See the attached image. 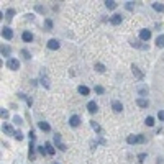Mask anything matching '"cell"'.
<instances>
[{"label":"cell","mask_w":164,"mask_h":164,"mask_svg":"<svg viewBox=\"0 0 164 164\" xmlns=\"http://www.w3.org/2000/svg\"><path fill=\"white\" fill-rule=\"evenodd\" d=\"M158 118H159L161 122H164V110H159V112H158Z\"/></svg>","instance_id":"cell-34"},{"label":"cell","mask_w":164,"mask_h":164,"mask_svg":"<svg viewBox=\"0 0 164 164\" xmlns=\"http://www.w3.org/2000/svg\"><path fill=\"white\" fill-rule=\"evenodd\" d=\"M38 127H40L43 131H49V130H51V127H49L46 122H40V123H38Z\"/></svg>","instance_id":"cell-22"},{"label":"cell","mask_w":164,"mask_h":164,"mask_svg":"<svg viewBox=\"0 0 164 164\" xmlns=\"http://www.w3.org/2000/svg\"><path fill=\"white\" fill-rule=\"evenodd\" d=\"M54 143H56V146L59 148L61 151H66V149H67V146H66V144L61 141V135H59V133H56V135H54Z\"/></svg>","instance_id":"cell-3"},{"label":"cell","mask_w":164,"mask_h":164,"mask_svg":"<svg viewBox=\"0 0 164 164\" xmlns=\"http://www.w3.org/2000/svg\"><path fill=\"white\" fill-rule=\"evenodd\" d=\"M7 67L10 71H18V69H20V61H18V59H8V61H7Z\"/></svg>","instance_id":"cell-2"},{"label":"cell","mask_w":164,"mask_h":164,"mask_svg":"<svg viewBox=\"0 0 164 164\" xmlns=\"http://www.w3.org/2000/svg\"><path fill=\"white\" fill-rule=\"evenodd\" d=\"M90 127H92V130H94L95 133H97V135H102V133H103L102 127H100V125H98L97 122H94V120H92V122H90Z\"/></svg>","instance_id":"cell-9"},{"label":"cell","mask_w":164,"mask_h":164,"mask_svg":"<svg viewBox=\"0 0 164 164\" xmlns=\"http://www.w3.org/2000/svg\"><path fill=\"white\" fill-rule=\"evenodd\" d=\"M131 72H133V76H135L138 81H143V77H144V74L139 71V67H136L135 64H131Z\"/></svg>","instance_id":"cell-4"},{"label":"cell","mask_w":164,"mask_h":164,"mask_svg":"<svg viewBox=\"0 0 164 164\" xmlns=\"http://www.w3.org/2000/svg\"><path fill=\"white\" fill-rule=\"evenodd\" d=\"M87 110H89L90 113H95V112L98 110V105L94 102V100H92V102H89V103H87Z\"/></svg>","instance_id":"cell-13"},{"label":"cell","mask_w":164,"mask_h":164,"mask_svg":"<svg viewBox=\"0 0 164 164\" xmlns=\"http://www.w3.org/2000/svg\"><path fill=\"white\" fill-rule=\"evenodd\" d=\"M56 164H57V163H56Z\"/></svg>","instance_id":"cell-41"},{"label":"cell","mask_w":164,"mask_h":164,"mask_svg":"<svg viewBox=\"0 0 164 164\" xmlns=\"http://www.w3.org/2000/svg\"><path fill=\"white\" fill-rule=\"evenodd\" d=\"M136 90H138L139 95H148V92H149L148 86H144V84H138V86H136Z\"/></svg>","instance_id":"cell-8"},{"label":"cell","mask_w":164,"mask_h":164,"mask_svg":"<svg viewBox=\"0 0 164 164\" xmlns=\"http://www.w3.org/2000/svg\"><path fill=\"white\" fill-rule=\"evenodd\" d=\"M7 117H8V112L2 108V118H7Z\"/></svg>","instance_id":"cell-37"},{"label":"cell","mask_w":164,"mask_h":164,"mask_svg":"<svg viewBox=\"0 0 164 164\" xmlns=\"http://www.w3.org/2000/svg\"><path fill=\"white\" fill-rule=\"evenodd\" d=\"M95 69H97L98 72H105V66L100 64V62H97V64H95Z\"/></svg>","instance_id":"cell-25"},{"label":"cell","mask_w":164,"mask_h":164,"mask_svg":"<svg viewBox=\"0 0 164 164\" xmlns=\"http://www.w3.org/2000/svg\"><path fill=\"white\" fill-rule=\"evenodd\" d=\"M127 141L130 144H136V143H143L144 141V136H141V135H130L127 138Z\"/></svg>","instance_id":"cell-1"},{"label":"cell","mask_w":164,"mask_h":164,"mask_svg":"<svg viewBox=\"0 0 164 164\" xmlns=\"http://www.w3.org/2000/svg\"><path fill=\"white\" fill-rule=\"evenodd\" d=\"M21 54H23L25 59H30V57H31V54H30L28 51H26V49H21Z\"/></svg>","instance_id":"cell-30"},{"label":"cell","mask_w":164,"mask_h":164,"mask_svg":"<svg viewBox=\"0 0 164 164\" xmlns=\"http://www.w3.org/2000/svg\"><path fill=\"white\" fill-rule=\"evenodd\" d=\"M77 92L82 95V97H86V95H89V94H90L89 87H86V86H79V87H77Z\"/></svg>","instance_id":"cell-14"},{"label":"cell","mask_w":164,"mask_h":164,"mask_svg":"<svg viewBox=\"0 0 164 164\" xmlns=\"http://www.w3.org/2000/svg\"><path fill=\"white\" fill-rule=\"evenodd\" d=\"M153 8L156 12H164V5L159 4V2H153Z\"/></svg>","instance_id":"cell-20"},{"label":"cell","mask_w":164,"mask_h":164,"mask_svg":"<svg viewBox=\"0 0 164 164\" xmlns=\"http://www.w3.org/2000/svg\"><path fill=\"white\" fill-rule=\"evenodd\" d=\"M156 46L158 48H164V35H159L156 38Z\"/></svg>","instance_id":"cell-19"},{"label":"cell","mask_w":164,"mask_h":164,"mask_svg":"<svg viewBox=\"0 0 164 164\" xmlns=\"http://www.w3.org/2000/svg\"><path fill=\"white\" fill-rule=\"evenodd\" d=\"M105 7L108 8V10H115V8L118 7V4H117L115 0H107V2H105Z\"/></svg>","instance_id":"cell-16"},{"label":"cell","mask_w":164,"mask_h":164,"mask_svg":"<svg viewBox=\"0 0 164 164\" xmlns=\"http://www.w3.org/2000/svg\"><path fill=\"white\" fill-rule=\"evenodd\" d=\"M13 120H15V122L18 123V125H21V123H23V122H21V118H20V117H15V118H13Z\"/></svg>","instance_id":"cell-39"},{"label":"cell","mask_w":164,"mask_h":164,"mask_svg":"<svg viewBox=\"0 0 164 164\" xmlns=\"http://www.w3.org/2000/svg\"><path fill=\"white\" fill-rule=\"evenodd\" d=\"M25 100H26V103H28V105H30V107H31V103H33L31 97H26V98H25Z\"/></svg>","instance_id":"cell-38"},{"label":"cell","mask_w":164,"mask_h":164,"mask_svg":"<svg viewBox=\"0 0 164 164\" xmlns=\"http://www.w3.org/2000/svg\"><path fill=\"white\" fill-rule=\"evenodd\" d=\"M21 40H23L25 43H31V41H33V35L30 31H23V35H21Z\"/></svg>","instance_id":"cell-15"},{"label":"cell","mask_w":164,"mask_h":164,"mask_svg":"<svg viewBox=\"0 0 164 164\" xmlns=\"http://www.w3.org/2000/svg\"><path fill=\"white\" fill-rule=\"evenodd\" d=\"M95 92H97V94H103V92H105V89H103L102 86H97V87H95Z\"/></svg>","instance_id":"cell-32"},{"label":"cell","mask_w":164,"mask_h":164,"mask_svg":"<svg viewBox=\"0 0 164 164\" xmlns=\"http://www.w3.org/2000/svg\"><path fill=\"white\" fill-rule=\"evenodd\" d=\"M45 148H46V151H48V154H51V156L56 153V149L53 148V144L49 143V141H46V143H45Z\"/></svg>","instance_id":"cell-18"},{"label":"cell","mask_w":164,"mask_h":164,"mask_svg":"<svg viewBox=\"0 0 164 164\" xmlns=\"http://www.w3.org/2000/svg\"><path fill=\"white\" fill-rule=\"evenodd\" d=\"M15 15V10H13V8H10V10H7V18L8 20H12V16Z\"/></svg>","instance_id":"cell-28"},{"label":"cell","mask_w":164,"mask_h":164,"mask_svg":"<svg viewBox=\"0 0 164 164\" xmlns=\"http://www.w3.org/2000/svg\"><path fill=\"white\" fill-rule=\"evenodd\" d=\"M125 7H127V10H133V8H135V5H133V2H127V5H125Z\"/></svg>","instance_id":"cell-33"},{"label":"cell","mask_w":164,"mask_h":164,"mask_svg":"<svg viewBox=\"0 0 164 164\" xmlns=\"http://www.w3.org/2000/svg\"><path fill=\"white\" fill-rule=\"evenodd\" d=\"M156 164H164L163 158H158V159H156Z\"/></svg>","instance_id":"cell-40"},{"label":"cell","mask_w":164,"mask_h":164,"mask_svg":"<svg viewBox=\"0 0 164 164\" xmlns=\"http://www.w3.org/2000/svg\"><path fill=\"white\" fill-rule=\"evenodd\" d=\"M59 46H61V45H59V41L54 40V38L48 41V49H53V51H54V49H59Z\"/></svg>","instance_id":"cell-11"},{"label":"cell","mask_w":164,"mask_h":164,"mask_svg":"<svg viewBox=\"0 0 164 164\" xmlns=\"http://www.w3.org/2000/svg\"><path fill=\"white\" fill-rule=\"evenodd\" d=\"M69 125H71V127H74V128L79 127V125H81V118H79L77 115H72V117L69 118Z\"/></svg>","instance_id":"cell-10"},{"label":"cell","mask_w":164,"mask_h":164,"mask_svg":"<svg viewBox=\"0 0 164 164\" xmlns=\"http://www.w3.org/2000/svg\"><path fill=\"white\" fill-rule=\"evenodd\" d=\"M10 54V48L8 46H2V56H8Z\"/></svg>","instance_id":"cell-26"},{"label":"cell","mask_w":164,"mask_h":164,"mask_svg":"<svg viewBox=\"0 0 164 164\" xmlns=\"http://www.w3.org/2000/svg\"><path fill=\"white\" fill-rule=\"evenodd\" d=\"M46 28H48V30L53 28V21H51V20H46Z\"/></svg>","instance_id":"cell-36"},{"label":"cell","mask_w":164,"mask_h":164,"mask_svg":"<svg viewBox=\"0 0 164 164\" xmlns=\"http://www.w3.org/2000/svg\"><path fill=\"white\" fill-rule=\"evenodd\" d=\"M122 20H123V16L118 15V13H115V15L110 18V23L112 25H120V23H122Z\"/></svg>","instance_id":"cell-12"},{"label":"cell","mask_w":164,"mask_h":164,"mask_svg":"<svg viewBox=\"0 0 164 164\" xmlns=\"http://www.w3.org/2000/svg\"><path fill=\"white\" fill-rule=\"evenodd\" d=\"M144 159H146V153H141V154H138V161H139V163H143Z\"/></svg>","instance_id":"cell-31"},{"label":"cell","mask_w":164,"mask_h":164,"mask_svg":"<svg viewBox=\"0 0 164 164\" xmlns=\"http://www.w3.org/2000/svg\"><path fill=\"white\" fill-rule=\"evenodd\" d=\"M112 108H113V112L120 113V112L123 110V103L120 102V100H113V102H112Z\"/></svg>","instance_id":"cell-7"},{"label":"cell","mask_w":164,"mask_h":164,"mask_svg":"<svg viewBox=\"0 0 164 164\" xmlns=\"http://www.w3.org/2000/svg\"><path fill=\"white\" fill-rule=\"evenodd\" d=\"M131 46L133 48H139V49H148V45H141L139 41H131Z\"/></svg>","instance_id":"cell-21"},{"label":"cell","mask_w":164,"mask_h":164,"mask_svg":"<svg viewBox=\"0 0 164 164\" xmlns=\"http://www.w3.org/2000/svg\"><path fill=\"white\" fill-rule=\"evenodd\" d=\"M41 84H43L46 89H49V82H48V79H46V77H43V74H41Z\"/></svg>","instance_id":"cell-27"},{"label":"cell","mask_w":164,"mask_h":164,"mask_svg":"<svg viewBox=\"0 0 164 164\" xmlns=\"http://www.w3.org/2000/svg\"><path fill=\"white\" fill-rule=\"evenodd\" d=\"M2 130H4L5 133H8V135H13V133H15V131H13V128L10 127V125H7V123H5L4 127H2Z\"/></svg>","instance_id":"cell-23"},{"label":"cell","mask_w":164,"mask_h":164,"mask_svg":"<svg viewBox=\"0 0 164 164\" xmlns=\"http://www.w3.org/2000/svg\"><path fill=\"white\" fill-rule=\"evenodd\" d=\"M38 153H40V154H43V156H45V154H46V153H48V151H46V148L40 146V148H38Z\"/></svg>","instance_id":"cell-35"},{"label":"cell","mask_w":164,"mask_h":164,"mask_svg":"<svg viewBox=\"0 0 164 164\" xmlns=\"http://www.w3.org/2000/svg\"><path fill=\"white\" fill-rule=\"evenodd\" d=\"M144 123H146L148 127H154V118H153V117H148V118L144 120Z\"/></svg>","instance_id":"cell-24"},{"label":"cell","mask_w":164,"mask_h":164,"mask_svg":"<svg viewBox=\"0 0 164 164\" xmlns=\"http://www.w3.org/2000/svg\"><path fill=\"white\" fill-rule=\"evenodd\" d=\"M136 105H138V107H141V108H146V107L149 105V103H148V100H146V98H143V97H141V98H138V100H136Z\"/></svg>","instance_id":"cell-17"},{"label":"cell","mask_w":164,"mask_h":164,"mask_svg":"<svg viewBox=\"0 0 164 164\" xmlns=\"http://www.w3.org/2000/svg\"><path fill=\"white\" fill-rule=\"evenodd\" d=\"M2 36L5 38V40H12L13 38V31L8 26H5V28H2Z\"/></svg>","instance_id":"cell-6"},{"label":"cell","mask_w":164,"mask_h":164,"mask_svg":"<svg viewBox=\"0 0 164 164\" xmlns=\"http://www.w3.org/2000/svg\"><path fill=\"white\" fill-rule=\"evenodd\" d=\"M13 136H15L18 141H20V139H23V133H21V131H15V133H13Z\"/></svg>","instance_id":"cell-29"},{"label":"cell","mask_w":164,"mask_h":164,"mask_svg":"<svg viewBox=\"0 0 164 164\" xmlns=\"http://www.w3.org/2000/svg\"><path fill=\"white\" fill-rule=\"evenodd\" d=\"M149 38H151V31L149 30H146V28L139 30V40L141 41H149Z\"/></svg>","instance_id":"cell-5"}]
</instances>
